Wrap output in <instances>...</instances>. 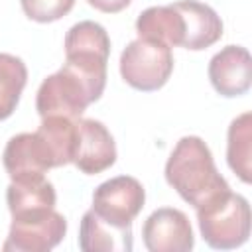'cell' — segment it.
<instances>
[{"label": "cell", "instance_id": "cell-1", "mask_svg": "<svg viewBox=\"0 0 252 252\" xmlns=\"http://www.w3.org/2000/svg\"><path fill=\"white\" fill-rule=\"evenodd\" d=\"M106 61L98 53H69L63 67L43 79L35 108L41 118L63 116L77 120L85 108L98 100L106 85Z\"/></svg>", "mask_w": 252, "mask_h": 252}, {"label": "cell", "instance_id": "cell-3", "mask_svg": "<svg viewBox=\"0 0 252 252\" xmlns=\"http://www.w3.org/2000/svg\"><path fill=\"white\" fill-rule=\"evenodd\" d=\"M197 220L203 240L217 250L238 248L250 236V205L230 189L197 207Z\"/></svg>", "mask_w": 252, "mask_h": 252}, {"label": "cell", "instance_id": "cell-10", "mask_svg": "<svg viewBox=\"0 0 252 252\" xmlns=\"http://www.w3.org/2000/svg\"><path fill=\"white\" fill-rule=\"evenodd\" d=\"M209 79L222 96H240L252 83V57L242 45H226L213 55L209 63Z\"/></svg>", "mask_w": 252, "mask_h": 252}, {"label": "cell", "instance_id": "cell-16", "mask_svg": "<svg viewBox=\"0 0 252 252\" xmlns=\"http://www.w3.org/2000/svg\"><path fill=\"white\" fill-rule=\"evenodd\" d=\"M28 81L26 63L10 53H0V120L12 116Z\"/></svg>", "mask_w": 252, "mask_h": 252}, {"label": "cell", "instance_id": "cell-4", "mask_svg": "<svg viewBox=\"0 0 252 252\" xmlns=\"http://www.w3.org/2000/svg\"><path fill=\"white\" fill-rule=\"evenodd\" d=\"M173 71L171 47L150 39L138 37L126 45L120 55V75L122 79L138 91L150 93L161 89Z\"/></svg>", "mask_w": 252, "mask_h": 252}, {"label": "cell", "instance_id": "cell-8", "mask_svg": "<svg viewBox=\"0 0 252 252\" xmlns=\"http://www.w3.org/2000/svg\"><path fill=\"white\" fill-rule=\"evenodd\" d=\"M73 163L87 175L100 173L116 161V144L108 128L94 118H77Z\"/></svg>", "mask_w": 252, "mask_h": 252}, {"label": "cell", "instance_id": "cell-7", "mask_svg": "<svg viewBox=\"0 0 252 252\" xmlns=\"http://www.w3.org/2000/svg\"><path fill=\"white\" fill-rule=\"evenodd\" d=\"M142 236L150 252H189L195 244L187 215L173 207L154 211L144 222Z\"/></svg>", "mask_w": 252, "mask_h": 252}, {"label": "cell", "instance_id": "cell-18", "mask_svg": "<svg viewBox=\"0 0 252 252\" xmlns=\"http://www.w3.org/2000/svg\"><path fill=\"white\" fill-rule=\"evenodd\" d=\"M132 0H89V4L104 14H116L120 10H124Z\"/></svg>", "mask_w": 252, "mask_h": 252}, {"label": "cell", "instance_id": "cell-2", "mask_svg": "<svg viewBox=\"0 0 252 252\" xmlns=\"http://www.w3.org/2000/svg\"><path fill=\"white\" fill-rule=\"evenodd\" d=\"M165 179L195 209L230 189L199 136H183L175 144L165 163Z\"/></svg>", "mask_w": 252, "mask_h": 252}, {"label": "cell", "instance_id": "cell-11", "mask_svg": "<svg viewBox=\"0 0 252 252\" xmlns=\"http://www.w3.org/2000/svg\"><path fill=\"white\" fill-rule=\"evenodd\" d=\"M175 6L179 8L185 20V39L181 47L191 51H201L220 39L222 22L211 6L197 0H181L175 2Z\"/></svg>", "mask_w": 252, "mask_h": 252}, {"label": "cell", "instance_id": "cell-15", "mask_svg": "<svg viewBox=\"0 0 252 252\" xmlns=\"http://www.w3.org/2000/svg\"><path fill=\"white\" fill-rule=\"evenodd\" d=\"M252 114L244 112L236 116L228 126L226 161L230 169L244 181H252Z\"/></svg>", "mask_w": 252, "mask_h": 252}, {"label": "cell", "instance_id": "cell-5", "mask_svg": "<svg viewBox=\"0 0 252 252\" xmlns=\"http://www.w3.org/2000/svg\"><path fill=\"white\" fill-rule=\"evenodd\" d=\"M67 232V220L55 209L14 215L10 232L2 250L14 252H47L55 248Z\"/></svg>", "mask_w": 252, "mask_h": 252}, {"label": "cell", "instance_id": "cell-12", "mask_svg": "<svg viewBox=\"0 0 252 252\" xmlns=\"http://www.w3.org/2000/svg\"><path fill=\"white\" fill-rule=\"evenodd\" d=\"M79 248L83 252H130L132 250V226H114L89 209L81 219Z\"/></svg>", "mask_w": 252, "mask_h": 252}, {"label": "cell", "instance_id": "cell-17", "mask_svg": "<svg viewBox=\"0 0 252 252\" xmlns=\"http://www.w3.org/2000/svg\"><path fill=\"white\" fill-rule=\"evenodd\" d=\"M24 14L33 22H55L71 12L75 0H20Z\"/></svg>", "mask_w": 252, "mask_h": 252}, {"label": "cell", "instance_id": "cell-9", "mask_svg": "<svg viewBox=\"0 0 252 252\" xmlns=\"http://www.w3.org/2000/svg\"><path fill=\"white\" fill-rule=\"evenodd\" d=\"M4 167L12 181L43 177L53 165L47 144L37 132H22L8 140L4 148Z\"/></svg>", "mask_w": 252, "mask_h": 252}, {"label": "cell", "instance_id": "cell-14", "mask_svg": "<svg viewBox=\"0 0 252 252\" xmlns=\"http://www.w3.org/2000/svg\"><path fill=\"white\" fill-rule=\"evenodd\" d=\"M55 201H57L55 187L45 177L12 181L6 189V203L12 217L32 211L55 209Z\"/></svg>", "mask_w": 252, "mask_h": 252}, {"label": "cell", "instance_id": "cell-6", "mask_svg": "<svg viewBox=\"0 0 252 252\" xmlns=\"http://www.w3.org/2000/svg\"><path fill=\"white\" fill-rule=\"evenodd\" d=\"M146 201V191L136 177L118 175L100 183L93 193V211L102 220L126 228L138 217Z\"/></svg>", "mask_w": 252, "mask_h": 252}, {"label": "cell", "instance_id": "cell-13", "mask_svg": "<svg viewBox=\"0 0 252 252\" xmlns=\"http://www.w3.org/2000/svg\"><path fill=\"white\" fill-rule=\"evenodd\" d=\"M136 32L140 37H150L165 45H183L185 20L175 4L146 8L136 20Z\"/></svg>", "mask_w": 252, "mask_h": 252}]
</instances>
